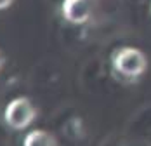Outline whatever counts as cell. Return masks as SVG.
<instances>
[{
    "instance_id": "cell-1",
    "label": "cell",
    "mask_w": 151,
    "mask_h": 146,
    "mask_svg": "<svg viewBox=\"0 0 151 146\" xmlns=\"http://www.w3.org/2000/svg\"><path fill=\"white\" fill-rule=\"evenodd\" d=\"M113 70L123 78L136 80L148 70V58L146 54L137 47H120L111 56Z\"/></svg>"
},
{
    "instance_id": "cell-2",
    "label": "cell",
    "mask_w": 151,
    "mask_h": 146,
    "mask_svg": "<svg viewBox=\"0 0 151 146\" xmlns=\"http://www.w3.org/2000/svg\"><path fill=\"white\" fill-rule=\"evenodd\" d=\"M35 118H37V108L24 96L12 99L4 110V120L7 122L9 127H12L16 131L26 129L30 124H33Z\"/></svg>"
},
{
    "instance_id": "cell-3",
    "label": "cell",
    "mask_w": 151,
    "mask_h": 146,
    "mask_svg": "<svg viewBox=\"0 0 151 146\" xmlns=\"http://www.w3.org/2000/svg\"><path fill=\"white\" fill-rule=\"evenodd\" d=\"M61 14L71 25H85L92 16L91 0H63Z\"/></svg>"
},
{
    "instance_id": "cell-4",
    "label": "cell",
    "mask_w": 151,
    "mask_h": 146,
    "mask_svg": "<svg viewBox=\"0 0 151 146\" xmlns=\"http://www.w3.org/2000/svg\"><path fill=\"white\" fill-rule=\"evenodd\" d=\"M23 146H58V141L50 132L42 131V129H35V131L26 134Z\"/></svg>"
},
{
    "instance_id": "cell-5",
    "label": "cell",
    "mask_w": 151,
    "mask_h": 146,
    "mask_svg": "<svg viewBox=\"0 0 151 146\" xmlns=\"http://www.w3.org/2000/svg\"><path fill=\"white\" fill-rule=\"evenodd\" d=\"M12 4H14V0H0V11H5V9H9Z\"/></svg>"
},
{
    "instance_id": "cell-6",
    "label": "cell",
    "mask_w": 151,
    "mask_h": 146,
    "mask_svg": "<svg viewBox=\"0 0 151 146\" xmlns=\"http://www.w3.org/2000/svg\"><path fill=\"white\" fill-rule=\"evenodd\" d=\"M4 63H5V59H4V54L0 52V70L4 68Z\"/></svg>"
}]
</instances>
